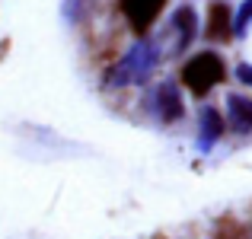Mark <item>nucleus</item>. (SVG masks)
I'll return each mask as SVG.
<instances>
[{"label":"nucleus","mask_w":252,"mask_h":239,"mask_svg":"<svg viewBox=\"0 0 252 239\" xmlns=\"http://www.w3.org/2000/svg\"><path fill=\"white\" fill-rule=\"evenodd\" d=\"M227 109H230V124H233V131H249L252 128V99L230 96Z\"/></svg>","instance_id":"nucleus-6"},{"label":"nucleus","mask_w":252,"mask_h":239,"mask_svg":"<svg viewBox=\"0 0 252 239\" xmlns=\"http://www.w3.org/2000/svg\"><path fill=\"white\" fill-rule=\"evenodd\" d=\"M172 26H176V32H179L176 48H179V51H182V48H189V45H191V38H195V13H191L189 6H182V10L176 13V19H172Z\"/></svg>","instance_id":"nucleus-8"},{"label":"nucleus","mask_w":252,"mask_h":239,"mask_svg":"<svg viewBox=\"0 0 252 239\" xmlns=\"http://www.w3.org/2000/svg\"><path fill=\"white\" fill-rule=\"evenodd\" d=\"M223 134V121L214 109L201 112V131H198V150H211L217 144V137Z\"/></svg>","instance_id":"nucleus-5"},{"label":"nucleus","mask_w":252,"mask_h":239,"mask_svg":"<svg viewBox=\"0 0 252 239\" xmlns=\"http://www.w3.org/2000/svg\"><path fill=\"white\" fill-rule=\"evenodd\" d=\"M154 105H157V115H160L163 121H176V118H182V112H185L176 83H160V86H157Z\"/></svg>","instance_id":"nucleus-4"},{"label":"nucleus","mask_w":252,"mask_h":239,"mask_svg":"<svg viewBox=\"0 0 252 239\" xmlns=\"http://www.w3.org/2000/svg\"><path fill=\"white\" fill-rule=\"evenodd\" d=\"M236 77H240L246 86H252V64H240V67H236Z\"/></svg>","instance_id":"nucleus-10"},{"label":"nucleus","mask_w":252,"mask_h":239,"mask_svg":"<svg viewBox=\"0 0 252 239\" xmlns=\"http://www.w3.org/2000/svg\"><path fill=\"white\" fill-rule=\"evenodd\" d=\"M166 0H122V13L128 16L131 29L134 32H147L154 26V19L160 16Z\"/></svg>","instance_id":"nucleus-3"},{"label":"nucleus","mask_w":252,"mask_h":239,"mask_svg":"<svg viewBox=\"0 0 252 239\" xmlns=\"http://www.w3.org/2000/svg\"><path fill=\"white\" fill-rule=\"evenodd\" d=\"M223 61L214 55V51H201V55H195L189 64L182 67V83L189 86L195 96H204L208 90H214L217 83L223 80Z\"/></svg>","instance_id":"nucleus-2"},{"label":"nucleus","mask_w":252,"mask_h":239,"mask_svg":"<svg viewBox=\"0 0 252 239\" xmlns=\"http://www.w3.org/2000/svg\"><path fill=\"white\" fill-rule=\"evenodd\" d=\"M157 61H160V48L154 42H137L115 67L109 70V86H134V83H144L150 74H154Z\"/></svg>","instance_id":"nucleus-1"},{"label":"nucleus","mask_w":252,"mask_h":239,"mask_svg":"<svg viewBox=\"0 0 252 239\" xmlns=\"http://www.w3.org/2000/svg\"><path fill=\"white\" fill-rule=\"evenodd\" d=\"M249 19H252V0H246V3H243V10L236 13V19H233V32H236V35H243V32H246Z\"/></svg>","instance_id":"nucleus-9"},{"label":"nucleus","mask_w":252,"mask_h":239,"mask_svg":"<svg viewBox=\"0 0 252 239\" xmlns=\"http://www.w3.org/2000/svg\"><path fill=\"white\" fill-rule=\"evenodd\" d=\"M233 32V19H230V10L223 3L211 6V23H208V35L211 38H227Z\"/></svg>","instance_id":"nucleus-7"}]
</instances>
